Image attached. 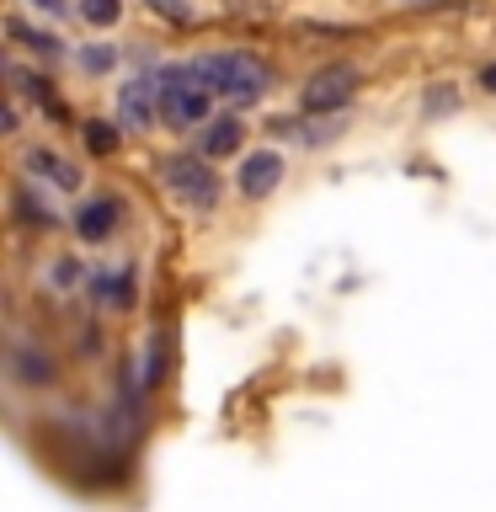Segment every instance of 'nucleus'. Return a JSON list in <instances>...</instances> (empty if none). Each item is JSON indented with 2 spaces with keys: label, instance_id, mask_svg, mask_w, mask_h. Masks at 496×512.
I'll use <instances>...</instances> for the list:
<instances>
[{
  "label": "nucleus",
  "instance_id": "obj_3",
  "mask_svg": "<svg viewBox=\"0 0 496 512\" xmlns=\"http://www.w3.org/2000/svg\"><path fill=\"white\" fill-rule=\"evenodd\" d=\"M160 182H166L171 198H182L187 208H198V214H214L219 192H224L208 155H171V160H160Z\"/></svg>",
  "mask_w": 496,
  "mask_h": 512
},
{
  "label": "nucleus",
  "instance_id": "obj_13",
  "mask_svg": "<svg viewBox=\"0 0 496 512\" xmlns=\"http://www.w3.org/2000/svg\"><path fill=\"white\" fill-rule=\"evenodd\" d=\"M91 294H96V299H107L112 310H128V304H134V278H128V272H118V278L96 272V278H91Z\"/></svg>",
  "mask_w": 496,
  "mask_h": 512
},
{
  "label": "nucleus",
  "instance_id": "obj_18",
  "mask_svg": "<svg viewBox=\"0 0 496 512\" xmlns=\"http://www.w3.org/2000/svg\"><path fill=\"white\" fill-rule=\"evenodd\" d=\"M454 107H459V86H448V80H443V86H432V91L422 96V112H427V118H448Z\"/></svg>",
  "mask_w": 496,
  "mask_h": 512
},
{
  "label": "nucleus",
  "instance_id": "obj_4",
  "mask_svg": "<svg viewBox=\"0 0 496 512\" xmlns=\"http://www.w3.org/2000/svg\"><path fill=\"white\" fill-rule=\"evenodd\" d=\"M352 91H358V70H352V64H331V70H320L310 86L299 91V107L310 112V118H326V112H342L352 102Z\"/></svg>",
  "mask_w": 496,
  "mask_h": 512
},
{
  "label": "nucleus",
  "instance_id": "obj_7",
  "mask_svg": "<svg viewBox=\"0 0 496 512\" xmlns=\"http://www.w3.org/2000/svg\"><path fill=\"white\" fill-rule=\"evenodd\" d=\"M283 182V155L278 150H256L240 160V176H235V187H240V198H267V192H278Z\"/></svg>",
  "mask_w": 496,
  "mask_h": 512
},
{
  "label": "nucleus",
  "instance_id": "obj_19",
  "mask_svg": "<svg viewBox=\"0 0 496 512\" xmlns=\"http://www.w3.org/2000/svg\"><path fill=\"white\" fill-rule=\"evenodd\" d=\"M150 6H155L160 16H171V22H192V6H187V0H150Z\"/></svg>",
  "mask_w": 496,
  "mask_h": 512
},
{
  "label": "nucleus",
  "instance_id": "obj_10",
  "mask_svg": "<svg viewBox=\"0 0 496 512\" xmlns=\"http://www.w3.org/2000/svg\"><path fill=\"white\" fill-rule=\"evenodd\" d=\"M22 166L32 171V176H48L59 192H80V166H70V160H59L54 150H27L22 155Z\"/></svg>",
  "mask_w": 496,
  "mask_h": 512
},
{
  "label": "nucleus",
  "instance_id": "obj_14",
  "mask_svg": "<svg viewBox=\"0 0 496 512\" xmlns=\"http://www.w3.org/2000/svg\"><path fill=\"white\" fill-rule=\"evenodd\" d=\"M16 219H22V224H32V230H54V224H59V214H54V208H48V203H38L27 187H16Z\"/></svg>",
  "mask_w": 496,
  "mask_h": 512
},
{
  "label": "nucleus",
  "instance_id": "obj_9",
  "mask_svg": "<svg viewBox=\"0 0 496 512\" xmlns=\"http://www.w3.org/2000/svg\"><path fill=\"white\" fill-rule=\"evenodd\" d=\"M240 144H246V123L240 118H208L203 123V155L208 160H230V155H240Z\"/></svg>",
  "mask_w": 496,
  "mask_h": 512
},
{
  "label": "nucleus",
  "instance_id": "obj_12",
  "mask_svg": "<svg viewBox=\"0 0 496 512\" xmlns=\"http://www.w3.org/2000/svg\"><path fill=\"white\" fill-rule=\"evenodd\" d=\"M80 139H86V150L102 155V160L123 150V128H118V123H102V118H91L86 128H80Z\"/></svg>",
  "mask_w": 496,
  "mask_h": 512
},
{
  "label": "nucleus",
  "instance_id": "obj_21",
  "mask_svg": "<svg viewBox=\"0 0 496 512\" xmlns=\"http://www.w3.org/2000/svg\"><path fill=\"white\" fill-rule=\"evenodd\" d=\"M400 6H411V11H443V6H464V0H400Z\"/></svg>",
  "mask_w": 496,
  "mask_h": 512
},
{
  "label": "nucleus",
  "instance_id": "obj_20",
  "mask_svg": "<svg viewBox=\"0 0 496 512\" xmlns=\"http://www.w3.org/2000/svg\"><path fill=\"white\" fill-rule=\"evenodd\" d=\"M336 134H342V123H315L304 139H310V144H326V139H336Z\"/></svg>",
  "mask_w": 496,
  "mask_h": 512
},
{
  "label": "nucleus",
  "instance_id": "obj_5",
  "mask_svg": "<svg viewBox=\"0 0 496 512\" xmlns=\"http://www.w3.org/2000/svg\"><path fill=\"white\" fill-rule=\"evenodd\" d=\"M155 118H160V86H155V75H134L118 91V123L134 128V134H144Z\"/></svg>",
  "mask_w": 496,
  "mask_h": 512
},
{
  "label": "nucleus",
  "instance_id": "obj_11",
  "mask_svg": "<svg viewBox=\"0 0 496 512\" xmlns=\"http://www.w3.org/2000/svg\"><path fill=\"white\" fill-rule=\"evenodd\" d=\"M11 80H16V86H22V91H27V96H32V102H38V107H48V112H54V118H64V102L54 96V80H48V75H27L22 64H11Z\"/></svg>",
  "mask_w": 496,
  "mask_h": 512
},
{
  "label": "nucleus",
  "instance_id": "obj_15",
  "mask_svg": "<svg viewBox=\"0 0 496 512\" xmlns=\"http://www.w3.org/2000/svg\"><path fill=\"white\" fill-rule=\"evenodd\" d=\"M75 64H80L86 75H107V70H118V48H112V43H86V48L75 54Z\"/></svg>",
  "mask_w": 496,
  "mask_h": 512
},
{
  "label": "nucleus",
  "instance_id": "obj_8",
  "mask_svg": "<svg viewBox=\"0 0 496 512\" xmlns=\"http://www.w3.org/2000/svg\"><path fill=\"white\" fill-rule=\"evenodd\" d=\"M11 374H16V384H27V390H43V384H54V358H48L38 342H16Z\"/></svg>",
  "mask_w": 496,
  "mask_h": 512
},
{
  "label": "nucleus",
  "instance_id": "obj_17",
  "mask_svg": "<svg viewBox=\"0 0 496 512\" xmlns=\"http://www.w3.org/2000/svg\"><path fill=\"white\" fill-rule=\"evenodd\" d=\"M6 32H11V38H22L32 54H43V59L59 54V38H54V32H32V27H22V22H6Z\"/></svg>",
  "mask_w": 496,
  "mask_h": 512
},
{
  "label": "nucleus",
  "instance_id": "obj_1",
  "mask_svg": "<svg viewBox=\"0 0 496 512\" xmlns=\"http://www.w3.org/2000/svg\"><path fill=\"white\" fill-rule=\"evenodd\" d=\"M192 70H198L208 86H214V96H224L230 107H251L272 91V64L256 59V54H240V48H230V54H198Z\"/></svg>",
  "mask_w": 496,
  "mask_h": 512
},
{
  "label": "nucleus",
  "instance_id": "obj_22",
  "mask_svg": "<svg viewBox=\"0 0 496 512\" xmlns=\"http://www.w3.org/2000/svg\"><path fill=\"white\" fill-rule=\"evenodd\" d=\"M80 278V262H59L54 267V283H75Z\"/></svg>",
  "mask_w": 496,
  "mask_h": 512
},
{
  "label": "nucleus",
  "instance_id": "obj_24",
  "mask_svg": "<svg viewBox=\"0 0 496 512\" xmlns=\"http://www.w3.org/2000/svg\"><path fill=\"white\" fill-rule=\"evenodd\" d=\"M38 11H64V0H32Z\"/></svg>",
  "mask_w": 496,
  "mask_h": 512
},
{
  "label": "nucleus",
  "instance_id": "obj_2",
  "mask_svg": "<svg viewBox=\"0 0 496 512\" xmlns=\"http://www.w3.org/2000/svg\"><path fill=\"white\" fill-rule=\"evenodd\" d=\"M155 86H160V118L171 128H203L208 112H214V86L192 70V64H166L155 70Z\"/></svg>",
  "mask_w": 496,
  "mask_h": 512
},
{
  "label": "nucleus",
  "instance_id": "obj_6",
  "mask_svg": "<svg viewBox=\"0 0 496 512\" xmlns=\"http://www.w3.org/2000/svg\"><path fill=\"white\" fill-rule=\"evenodd\" d=\"M123 224V198H112V192H102V198H86L75 208V235L86 240V246H102V240L118 235Z\"/></svg>",
  "mask_w": 496,
  "mask_h": 512
},
{
  "label": "nucleus",
  "instance_id": "obj_23",
  "mask_svg": "<svg viewBox=\"0 0 496 512\" xmlns=\"http://www.w3.org/2000/svg\"><path fill=\"white\" fill-rule=\"evenodd\" d=\"M480 91L496 96V64H486V70H480Z\"/></svg>",
  "mask_w": 496,
  "mask_h": 512
},
{
  "label": "nucleus",
  "instance_id": "obj_16",
  "mask_svg": "<svg viewBox=\"0 0 496 512\" xmlns=\"http://www.w3.org/2000/svg\"><path fill=\"white\" fill-rule=\"evenodd\" d=\"M80 22H91V27H118V22H123V0H80Z\"/></svg>",
  "mask_w": 496,
  "mask_h": 512
}]
</instances>
